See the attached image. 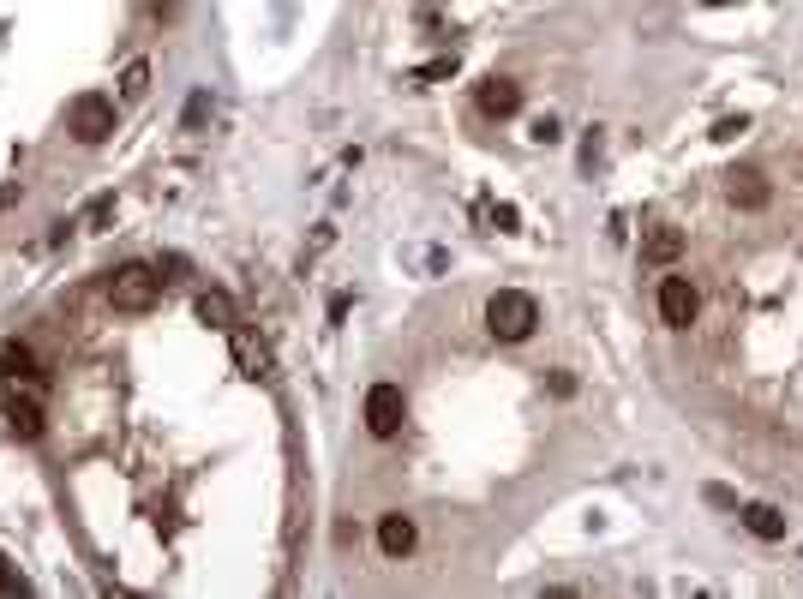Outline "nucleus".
Instances as JSON below:
<instances>
[{"label": "nucleus", "mask_w": 803, "mask_h": 599, "mask_svg": "<svg viewBox=\"0 0 803 599\" xmlns=\"http://www.w3.org/2000/svg\"><path fill=\"white\" fill-rule=\"evenodd\" d=\"M534 324H540L534 294H522V288H498V294L486 300V330H492L498 342H522V336H534Z\"/></svg>", "instance_id": "obj_1"}, {"label": "nucleus", "mask_w": 803, "mask_h": 599, "mask_svg": "<svg viewBox=\"0 0 803 599\" xmlns=\"http://www.w3.org/2000/svg\"><path fill=\"white\" fill-rule=\"evenodd\" d=\"M156 294H162V270H156V264H120V270L108 276V300H114L120 312H150Z\"/></svg>", "instance_id": "obj_2"}, {"label": "nucleus", "mask_w": 803, "mask_h": 599, "mask_svg": "<svg viewBox=\"0 0 803 599\" xmlns=\"http://www.w3.org/2000/svg\"><path fill=\"white\" fill-rule=\"evenodd\" d=\"M402 420H408L402 384H372V390H366V432H372V438H396Z\"/></svg>", "instance_id": "obj_3"}, {"label": "nucleus", "mask_w": 803, "mask_h": 599, "mask_svg": "<svg viewBox=\"0 0 803 599\" xmlns=\"http://www.w3.org/2000/svg\"><path fill=\"white\" fill-rule=\"evenodd\" d=\"M66 126H72V138H78V144H102V138L114 132V102L90 90V96H78V102H72Z\"/></svg>", "instance_id": "obj_4"}, {"label": "nucleus", "mask_w": 803, "mask_h": 599, "mask_svg": "<svg viewBox=\"0 0 803 599\" xmlns=\"http://www.w3.org/2000/svg\"><path fill=\"white\" fill-rule=\"evenodd\" d=\"M660 318H666L672 330H684V324L696 318V288H690L684 276H666V282H660Z\"/></svg>", "instance_id": "obj_5"}, {"label": "nucleus", "mask_w": 803, "mask_h": 599, "mask_svg": "<svg viewBox=\"0 0 803 599\" xmlns=\"http://www.w3.org/2000/svg\"><path fill=\"white\" fill-rule=\"evenodd\" d=\"M516 108H522V90H516L510 78H486V84H480V114L504 120V114H516Z\"/></svg>", "instance_id": "obj_6"}, {"label": "nucleus", "mask_w": 803, "mask_h": 599, "mask_svg": "<svg viewBox=\"0 0 803 599\" xmlns=\"http://www.w3.org/2000/svg\"><path fill=\"white\" fill-rule=\"evenodd\" d=\"M414 540H420V534H414L408 516H384V522H378V546H384V558H408Z\"/></svg>", "instance_id": "obj_7"}, {"label": "nucleus", "mask_w": 803, "mask_h": 599, "mask_svg": "<svg viewBox=\"0 0 803 599\" xmlns=\"http://www.w3.org/2000/svg\"><path fill=\"white\" fill-rule=\"evenodd\" d=\"M228 336H234V360H240V372H246V378H264V372H270L264 342H252V330H240V324H234Z\"/></svg>", "instance_id": "obj_8"}, {"label": "nucleus", "mask_w": 803, "mask_h": 599, "mask_svg": "<svg viewBox=\"0 0 803 599\" xmlns=\"http://www.w3.org/2000/svg\"><path fill=\"white\" fill-rule=\"evenodd\" d=\"M6 426H12V438H36V432H42L36 396H6Z\"/></svg>", "instance_id": "obj_9"}, {"label": "nucleus", "mask_w": 803, "mask_h": 599, "mask_svg": "<svg viewBox=\"0 0 803 599\" xmlns=\"http://www.w3.org/2000/svg\"><path fill=\"white\" fill-rule=\"evenodd\" d=\"M198 318L210 324V330H234L240 318H234V300L222 294V288H210V294H198Z\"/></svg>", "instance_id": "obj_10"}, {"label": "nucleus", "mask_w": 803, "mask_h": 599, "mask_svg": "<svg viewBox=\"0 0 803 599\" xmlns=\"http://www.w3.org/2000/svg\"><path fill=\"white\" fill-rule=\"evenodd\" d=\"M744 528H750L756 540H786V516H780L774 504H750V510H744Z\"/></svg>", "instance_id": "obj_11"}, {"label": "nucleus", "mask_w": 803, "mask_h": 599, "mask_svg": "<svg viewBox=\"0 0 803 599\" xmlns=\"http://www.w3.org/2000/svg\"><path fill=\"white\" fill-rule=\"evenodd\" d=\"M678 252H684V234H678V228H654V234L642 240V258H648V264H672Z\"/></svg>", "instance_id": "obj_12"}, {"label": "nucleus", "mask_w": 803, "mask_h": 599, "mask_svg": "<svg viewBox=\"0 0 803 599\" xmlns=\"http://www.w3.org/2000/svg\"><path fill=\"white\" fill-rule=\"evenodd\" d=\"M0 372H6L12 384H18V378H36V354H30L24 342H6V348H0Z\"/></svg>", "instance_id": "obj_13"}, {"label": "nucleus", "mask_w": 803, "mask_h": 599, "mask_svg": "<svg viewBox=\"0 0 803 599\" xmlns=\"http://www.w3.org/2000/svg\"><path fill=\"white\" fill-rule=\"evenodd\" d=\"M732 198H738V204H750V210H762V204H768L762 174H732Z\"/></svg>", "instance_id": "obj_14"}, {"label": "nucleus", "mask_w": 803, "mask_h": 599, "mask_svg": "<svg viewBox=\"0 0 803 599\" xmlns=\"http://www.w3.org/2000/svg\"><path fill=\"white\" fill-rule=\"evenodd\" d=\"M108 216H114V192H102V198H90V204H84V216H78V228H90V234H96V228H102Z\"/></svg>", "instance_id": "obj_15"}, {"label": "nucleus", "mask_w": 803, "mask_h": 599, "mask_svg": "<svg viewBox=\"0 0 803 599\" xmlns=\"http://www.w3.org/2000/svg\"><path fill=\"white\" fill-rule=\"evenodd\" d=\"M120 90H126V96H144V90H150V66H144V60H132V66H126V78H120Z\"/></svg>", "instance_id": "obj_16"}, {"label": "nucleus", "mask_w": 803, "mask_h": 599, "mask_svg": "<svg viewBox=\"0 0 803 599\" xmlns=\"http://www.w3.org/2000/svg\"><path fill=\"white\" fill-rule=\"evenodd\" d=\"M204 114H210V96L198 90V96L186 102V132H198V126H204Z\"/></svg>", "instance_id": "obj_17"}, {"label": "nucleus", "mask_w": 803, "mask_h": 599, "mask_svg": "<svg viewBox=\"0 0 803 599\" xmlns=\"http://www.w3.org/2000/svg\"><path fill=\"white\" fill-rule=\"evenodd\" d=\"M0 594H24V582H18V576L6 570V558H0Z\"/></svg>", "instance_id": "obj_18"}]
</instances>
